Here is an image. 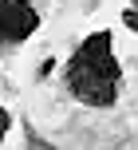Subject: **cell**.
Instances as JSON below:
<instances>
[{"label": "cell", "mask_w": 138, "mask_h": 150, "mask_svg": "<svg viewBox=\"0 0 138 150\" xmlns=\"http://www.w3.org/2000/svg\"><path fill=\"white\" fill-rule=\"evenodd\" d=\"M63 79H67V91L75 103L95 107V111L115 107L118 91H123V63L115 59V36L107 28L91 32L71 52L67 67H63Z\"/></svg>", "instance_id": "cell-1"}, {"label": "cell", "mask_w": 138, "mask_h": 150, "mask_svg": "<svg viewBox=\"0 0 138 150\" xmlns=\"http://www.w3.org/2000/svg\"><path fill=\"white\" fill-rule=\"evenodd\" d=\"M39 28V12L28 0H0V47H16Z\"/></svg>", "instance_id": "cell-2"}, {"label": "cell", "mask_w": 138, "mask_h": 150, "mask_svg": "<svg viewBox=\"0 0 138 150\" xmlns=\"http://www.w3.org/2000/svg\"><path fill=\"white\" fill-rule=\"evenodd\" d=\"M123 28L138 32V0H130V4H126V12H123Z\"/></svg>", "instance_id": "cell-3"}, {"label": "cell", "mask_w": 138, "mask_h": 150, "mask_svg": "<svg viewBox=\"0 0 138 150\" xmlns=\"http://www.w3.org/2000/svg\"><path fill=\"white\" fill-rule=\"evenodd\" d=\"M24 150H55V146H51V142H44L36 130H28V146H24Z\"/></svg>", "instance_id": "cell-4"}, {"label": "cell", "mask_w": 138, "mask_h": 150, "mask_svg": "<svg viewBox=\"0 0 138 150\" xmlns=\"http://www.w3.org/2000/svg\"><path fill=\"white\" fill-rule=\"evenodd\" d=\"M8 130H12V115H8L4 107H0V142L8 138Z\"/></svg>", "instance_id": "cell-5"}]
</instances>
